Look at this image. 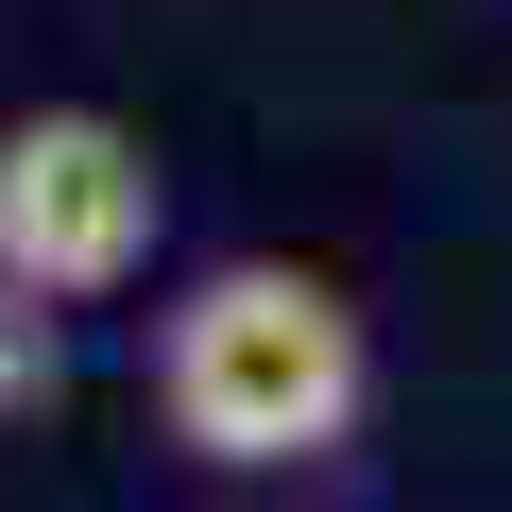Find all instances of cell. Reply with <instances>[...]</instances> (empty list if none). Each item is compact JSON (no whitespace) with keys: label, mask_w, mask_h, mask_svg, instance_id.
Wrapping results in <instances>:
<instances>
[{"label":"cell","mask_w":512,"mask_h":512,"mask_svg":"<svg viewBox=\"0 0 512 512\" xmlns=\"http://www.w3.org/2000/svg\"><path fill=\"white\" fill-rule=\"evenodd\" d=\"M154 222H171V171L137 120L103 103H18L0 120V274L35 308H103L154 274Z\"/></svg>","instance_id":"obj_2"},{"label":"cell","mask_w":512,"mask_h":512,"mask_svg":"<svg viewBox=\"0 0 512 512\" xmlns=\"http://www.w3.org/2000/svg\"><path fill=\"white\" fill-rule=\"evenodd\" d=\"M69 393V308H35L18 274H0V427H35Z\"/></svg>","instance_id":"obj_3"},{"label":"cell","mask_w":512,"mask_h":512,"mask_svg":"<svg viewBox=\"0 0 512 512\" xmlns=\"http://www.w3.org/2000/svg\"><path fill=\"white\" fill-rule=\"evenodd\" d=\"M376 410V325L308 256H205L154 308V427L205 478H308Z\"/></svg>","instance_id":"obj_1"}]
</instances>
